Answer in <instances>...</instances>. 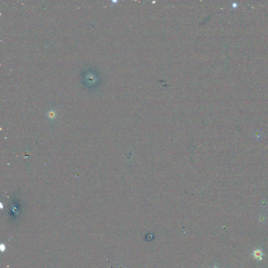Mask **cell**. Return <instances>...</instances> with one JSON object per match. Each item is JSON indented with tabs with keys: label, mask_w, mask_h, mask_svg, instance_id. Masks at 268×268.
<instances>
[{
	"label": "cell",
	"mask_w": 268,
	"mask_h": 268,
	"mask_svg": "<svg viewBox=\"0 0 268 268\" xmlns=\"http://www.w3.org/2000/svg\"><path fill=\"white\" fill-rule=\"evenodd\" d=\"M216 268V267H215V268Z\"/></svg>",
	"instance_id": "277c9868"
},
{
	"label": "cell",
	"mask_w": 268,
	"mask_h": 268,
	"mask_svg": "<svg viewBox=\"0 0 268 268\" xmlns=\"http://www.w3.org/2000/svg\"><path fill=\"white\" fill-rule=\"evenodd\" d=\"M233 7H235V8H236L237 6V4L236 3H233Z\"/></svg>",
	"instance_id": "3957f363"
},
{
	"label": "cell",
	"mask_w": 268,
	"mask_h": 268,
	"mask_svg": "<svg viewBox=\"0 0 268 268\" xmlns=\"http://www.w3.org/2000/svg\"><path fill=\"white\" fill-rule=\"evenodd\" d=\"M0 249H1V250L2 252H3L4 251H5V245H3V244H1V246H0Z\"/></svg>",
	"instance_id": "7a4b0ae2"
},
{
	"label": "cell",
	"mask_w": 268,
	"mask_h": 268,
	"mask_svg": "<svg viewBox=\"0 0 268 268\" xmlns=\"http://www.w3.org/2000/svg\"><path fill=\"white\" fill-rule=\"evenodd\" d=\"M263 253L262 250L259 248L253 251V256L255 259H257L259 261H261L263 258Z\"/></svg>",
	"instance_id": "6da1fadb"
}]
</instances>
